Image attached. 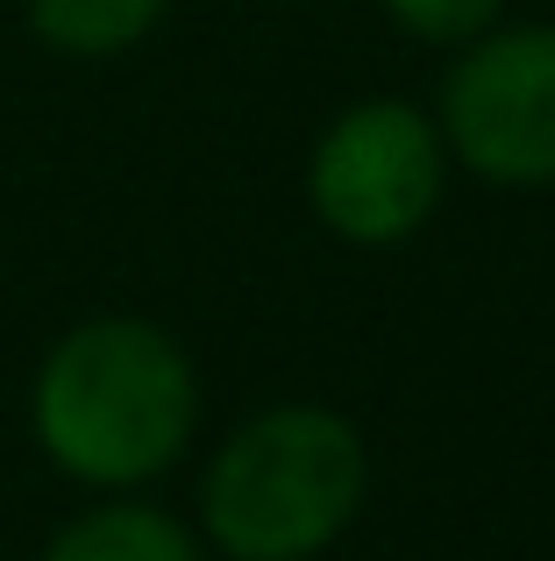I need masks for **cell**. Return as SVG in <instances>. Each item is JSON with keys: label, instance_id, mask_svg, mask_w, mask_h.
<instances>
[{"label": "cell", "instance_id": "cell-7", "mask_svg": "<svg viewBox=\"0 0 555 561\" xmlns=\"http://www.w3.org/2000/svg\"><path fill=\"white\" fill-rule=\"evenodd\" d=\"M392 14L428 43H471V36H485L499 0H392Z\"/></svg>", "mask_w": 555, "mask_h": 561}, {"label": "cell", "instance_id": "cell-4", "mask_svg": "<svg viewBox=\"0 0 555 561\" xmlns=\"http://www.w3.org/2000/svg\"><path fill=\"white\" fill-rule=\"evenodd\" d=\"M442 122L477 179L555 185V28L477 43L449 71Z\"/></svg>", "mask_w": 555, "mask_h": 561}, {"label": "cell", "instance_id": "cell-3", "mask_svg": "<svg viewBox=\"0 0 555 561\" xmlns=\"http://www.w3.org/2000/svg\"><path fill=\"white\" fill-rule=\"evenodd\" d=\"M442 192V142L406 100L349 107L314 150V206L349 242H399Z\"/></svg>", "mask_w": 555, "mask_h": 561}, {"label": "cell", "instance_id": "cell-2", "mask_svg": "<svg viewBox=\"0 0 555 561\" xmlns=\"http://www.w3.org/2000/svg\"><path fill=\"white\" fill-rule=\"evenodd\" d=\"M363 505V440L314 405L264 412L207 469V534L236 561H306Z\"/></svg>", "mask_w": 555, "mask_h": 561}, {"label": "cell", "instance_id": "cell-1", "mask_svg": "<svg viewBox=\"0 0 555 561\" xmlns=\"http://www.w3.org/2000/svg\"><path fill=\"white\" fill-rule=\"evenodd\" d=\"M193 363L150 320H86L36 377V434L86 483H143L193 440Z\"/></svg>", "mask_w": 555, "mask_h": 561}, {"label": "cell", "instance_id": "cell-6", "mask_svg": "<svg viewBox=\"0 0 555 561\" xmlns=\"http://www.w3.org/2000/svg\"><path fill=\"white\" fill-rule=\"evenodd\" d=\"M165 14V0H29V22L50 50L71 57H114Z\"/></svg>", "mask_w": 555, "mask_h": 561}, {"label": "cell", "instance_id": "cell-5", "mask_svg": "<svg viewBox=\"0 0 555 561\" xmlns=\"http://www.w3.org/2000/svg\"><path fill=\"white\" fill-rule=\"evenodd\" d=\"M43 561H200L185 526L157 505H100L71 519Z\"/></svg>", "mask_w": 555, "mask_h": 561}]
</instances>
